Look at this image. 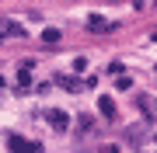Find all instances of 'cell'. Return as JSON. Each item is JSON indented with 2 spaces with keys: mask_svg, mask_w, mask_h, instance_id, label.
<instances>
[{
  "mask_svg": "<svg viewBox=\"0 0 157 153\" xmlns=\"http://www.w3.org/2000/svg\"><path fill=\"white\" fill-rule=\"evenodd\" d=\"M45 122H49L56 132H67V125H70V115H67V111H59V108H45Z\"/></svg>",
  "mask_w": 157,
  "mask_h": 153,
  "instance_id": "cell-1",
  "label": "cell"
},
{
  "mask_svg": "<svg viewBox=\"0 0 157 153\" xmlns=\"http://www.w3.org/2000/svg\"><path fill=\"white\" fill-rule=\"evenodd\" d=\"M59 87H67V91H87V87H94V77H87V80H73V77H59Z\"/></svg>",
  "mask_w": 157,
  "mask_h": 153,
  "instance_id": "cell-2",
  "label": "cell"
},
{
  "mask_svg": "<svg viewBox=\"0 0 157 153\" xmlns=\"http://www.w3.org/2000/svg\"><path fill=\"white\" fill-rule=\"evenodd\" d=\"M98 111L105 118H115V97H98Z\"/></svg>",
  "mask_w": 157,
  "mask_h": 153,
  "instance_id": "cell-3",
  "label": "cell"
},
{
  "mask_svg": "<svg viewBox=\"0 0 157 153\" xmlns=\"http://www.w3.org/2000/svg\"><path fill=\"white\" fill-rule=\"evenodd\" d=\"M87 28H91V31H112L115 24L105 21V17H87Z\"/></svg>",
  "mask_w": 157,
  "mask_h": 153,
  "instance_id": "cell-4",
  "label": "cell"
},
{
  "mask_svg": "<svg viewBox=\"0 0 157 153\" xmlns=\"http://www.w3.org/2000/svg\"><path fill=\"white\" fill-rule=\"evenodd\" d=\"M32 70H35L32 63H21V66H17V84H21V87L32 84Z\"/></svg>",
  "mask_w": 157,
  "mask_h": 153,
  "instance_id": "cell-5",
  "label": "cell"
},
{
  "mask_svg": "<svg viewBox=\"0 0 157 153\" xmlns=\"http://www.w3.org/2000/svg\"><path fill=\"white\" fill-rule=\"evenodd\" d=\"M42 42H45V46H59V28H45L42 31Z\"/></svg>",
  "mask_w": 157,
  "mask_h": 153,
  "instance_id": "cell-6",
  "label": "cell"
},
{
  "mask_svg": "<svg viewBox=\"0 0 157 153\" xmlns=\"http://www.w3.org/2000/svg\"><path fill=\"white\" fill-rule=\"evenodd\" d=\"M11 150H14V153H25V150H28V143H25L21 136H11Z\"/></svg>",
  "mask_w": 157,
  "mask_h": 153,
  "instance_id": "cell-7",
  "label": "cell"
},
{
  "mask_svg": "<svg viewBox=\"0 0 157 153\" xmlns=\"http://www.w3.org/2000/svg\"><path fill=\"white\" fill-rule=\"evenodd\" d=\"M80 129H84V132H87V129H94V118H91V115H87V111H84V115H80Z\"/></svg>",
  "mask_w": 157,
  "mask_h": 153,
  "instance_id": "cell-8",
  "label": "cell"
},
{
  "mask_svg": "<svg viewBox=\"0 0 157 153\" xmlns=\"http://www.w3.org/2000/svg\"><path fill=\"white\" fill-rule=\"evenodd\" d=\"M25 153H42V143H28V150Z\"/></svg>",
  "mask_w": 157,
  "mask_h": 153,
  "instance_id": "cell-9",
  "label": "cell"
},
{
  "mask_svg": "<svg viewBox=\"0 0 157 153\" xmlns=\"http://www.w3.org/2000/svg\"><path fill=\"white\" fill-rule=\"evenodd\" d=\"M101 153H119V146H101Z\"/></svg>",
  "mask_w": 157,
  "mask_h": 153,
  "instance_id": "cell-10",
  "label": "cell"
},
{
  "mask_svg": "<svg viewBox=\"0 0 157 153\" xmlns=\"http://www.w3.org/2000/svg\"><path fill=\"white\" fill-rule=\"evenodd\" d=\"M0 87H4V77H0Z\"/></svg>",
  "mask_w": 157,
  "mask_h": 153,
  "instance_id": "cell-11",
  "label": "cell"
}]
</instances>
